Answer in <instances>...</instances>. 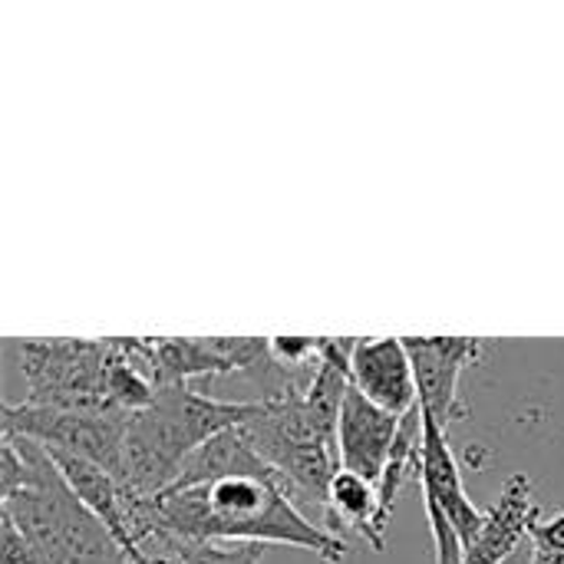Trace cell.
<instances>
[{"label":"cell","mask_w":564,"mask_h":564,"mask_svg":"<svg viewBox=\"0 0 564 564\" xmlns=\"http://www.w3.org/2000/svg\"><path fill=\"white\" fill-rule=\"evenodd\" d=\"M152 564H172V562H162V558H155V562H152Z\"/></svg>","instance_id":"obj_21"},{"label":"cell","mask_w":564,"mask_h":564,"mask_svg":"<svg viewBox=\"0 0 564 564\" xmlns=\"http://www.w3.org/2000/svg\"><path fill=\"white\" fill-rule=\"evenodd\" d=\"M0 564H43L36 549L26 542V535L3 516L0 519Z\"/></svg>","instance_id":"obj_17"},{"label":"cell","mask_w":564,"mask_h":564,"mask_svg":"<svg viewBox=\"0 0 564 564\" xmlns=\"http://www.w3.org/2000/svg\"><path fill=\"white\" fill-rule=\"evenodd\" d=\"M350 380L373 406L400 420L420 406L416 377L403 337H360L354 350Z\"/></svg>","instance_id":"obj_10"},{"label":"cell","mask_w":564,"mask_h":564,"mask_svg":"<svg viewBox=\"0 0 564 564\" xmlns=\"http://www.w3.org/2000/svg\"><path fill=\"white\" fill-rule=\"evenodd\" d=\"M132 525L142 552L152 535L182 542L294 545L327 564H344L350 552L340 535L317 529L297 509L281 476H228L198 489L162 492L145 502L132 499Z\"/></svg>","instance_id":"obj_1"},{"label":"cell","mask_w":564,"mask_h":564,"mask_svg":"<svg viewBox=\"0 0 564 564\" xmlns=\"http://www.w3.org/2000/svg\"><path fill=\"white\" fill-rule=\"evenodd\" d=\"M26 380V400L33 406L66 410H112L109 367L116 344L109 340H10ZM119 413V410H112Z\"/></svg>","instance_id":"obj_5"},{"label":"cell","mask_w":564,"mask_h":564,"mask_svg":"<svg viewBox=\"0 0 564 564\" xmlns=\"http://www.w3.org/2000/svg\"><path fill=\"white\" fill-rule=\"evenodd\" d=\"M420 486H423V502H433L443 509V516L453 522V529L459 532L463 545L469 549L476 542V535L482 532L486 512L476 509V502L469 499L466 486H463V473L459 463L453 456L449 436L446 430L430 420L423 413V453H420Z\"/></svg>","instance_id":"obj_9"},{"label":"cell","mask_w":564,"mask_h":564,"mask_svg":"<svg viewBox=\"0 0 564 564\" xmlns=\"http://www.w3.org/2000/svg\"><path fill=\"white\" fill-rule=\"evenodd\" d=\"M271 357L288 373H307L321 360V337H271Z\"/></svg>","instance_id":"obj_16"},{"label":"cell","mask_w":564,"mask_h":564,"mask_svg":"<svg viewBox=\"0 0 564 564\" xmlns=\"http://www.w3.org/2000/svg\"><path fill=\"white\" fill-rule=\"evenodd\" d=\"M532 545L545 552H564V512H558L552 522H535L532 529Z\"/></svg>","instance_id":"obj_18"},{"label":"cell","mask_w":564,"mask_h":564,"mask_svg":"<svg viewBox=\"0 0 564 564\" xmlns=\"http://www.w3.org/2000/svg\"><path fill=\"white\" fill-rule=\"evenodd\" d=\"M413 377H416V393H420V410L436 420L443 430L453 420L469 416L466 403L459 400V377L482 360L486 340L479 337H403Z\"/></svg>","instance_id":"obj_8"},{"label":"cell","mask_w":564,"mask_h":564,"mask_svg":"<svg viewBox=\"0 0 564 564\" xmlns=\"http://www.w3.org/2000/svg\"><path fill=\"white\" fill-rule=\"evenodd\" d=\"M122 347L159 390L274 367L271 337H122Z\"/></svg>","instance_id":"obj_7"},{"label":"cell","mask_w":564,"mask_h":564,"mask_svg":"<svg viewBox=\"0 0 564 564\" xmlns=\"http://www.w3.org/2000/svg\"><path fill=\"white\" fill-rule=\"evenodd\" d=\"M532 562H535V549H532V539H529V542H525V545H522L509 562H502V564H532Z\"/></svg>","instance_id":"obj_19"},{"label":"cell","mask_w":564,"mask_h":564,"mask_svg":"<svg viewBox=\"0 0 564 564\" xmlns=\"http://www.w3.org/2000/svg\"><path fill=\"white\" fill-rule=\"evenodd\" d=\"M30 466V482L3 499V516L26 535L43 564H132L109 529L73 496L40 443L7 436Z\"/></svg>","instance_id":"obj_3"},{"label":"cell","mask_w":564,"mask_h":564,"mask_svg":"<svg viewBox=\"0 0 564 564\" xmlns=\"http://www.w3.org/2000/svg\"><path fill=\"white\" fill-rule=\"evenodd\" d=\"M397 433H400V416L373 406L357 387H350L337 430L340 469L364 476L367 482H377L383 476Z\"/></svg>","instance_id":"obj_11"},{"label":"cell","mask_w":564,"mask_h":564,"mask_svg":"<svg viewBox=\"0 0 564 564\" xmlns=\"http://www.w3.org/2000/svg\"><path fill=\"white\" fill-rule=\"evenodd\" d=\"M149 562L172 564H261L264 545L254 542H182L172 535H152L145 542Z\"/></svg>","instance_id":"obj_15"},{"label":"cell","mask_w":564,"mask_h":564,"mask_svg":"<svg viewBox=\"0 0 564 564\" xmlns=\"http://www.w3.org/2000/svg\"><path fill=\"white\" fill-rule=\"evenodd\" d=\"M539 522V506H535V486L529 476H512L496 499L492 509H486L482 532L476 542L466 549V564H502L509 562L532 535Z\"/></svg>","instance_id":"obj_12"},{"label":"cell","mask_w":564,"mask_h":564,"mask_svg":"<svg viewBox=\"0 0 564 564\" xmlns=\"http://www.w3.org/2000/svg\"><path fill=\"white\" fill-rule=\"evenodd\" d=\"M254 410L258 400H212L192 387H162L155 403L129 420L122 489L135 502L162 496L208 440L248 423Z\"/></svg>","instance_id":"obj_2"},{"label":"cell","mask_w":564,"mask_h":564,"mask_svg":"<svg viewBox=\"0 0 564 564\" xmlns=\"http://www.w3.org/2000/svg\"><path fill=\"white\" fill-rule=\"evenodd\" d=\"M420 453H423V410H410L403 420H400V433H397V443L390 449V459L383 466V476L377 479V532L387 539V525H390V516L397 509V499H400V489L406 486V476L416 473L420 476Z\"/></svg>","instance_id":"obj_14"},{"label":"cell","mask_w":564,"mask_h":564,"mask_svg":"<svg viewBox=\"0 0 564 564\" xmlns=\"http://www.w3.org/2000/svg\"><path fill=\"white\" fill-rule=\"evenodd\" d=\"M311 383V380H307ZM291 387L271 400H261L254 416L238 430L254 446V453L284 479L294 502H311L327 509V492L334 476L340 473V449L327 443L304 410V390Z\"/></svg>","instance_id":"obj_4"},{"label":"cell","mask_w":564,"mask_h":564,"mask_svg":"<svg viewBox=\"0 0 564 564\" xmlns=\"http://www.w3.org/2000/svg\"><path fill=\"white\" fill-rule=\"evenodd\" d=\"M535 549V545H532ZM532 564H564V552H545V549H535V562Z\"/></svg>","instance_id":"obj_20"},{"label":"cell","mask_w":564,"mask_h":564,"mask_svg":"<svg viewBox=\"0 0 564 564\" xmlns=\"http://www.w3.org/2000/svg\"><path fill=\"white\" fill-rule=\"evenodd\" d=\"M129 413L112 410H66V406H33V403H3L0 430L3 436L40 443L76 459H86L122 482L126 463V433Z\"/></svg>","instance_id":"obj_6"},{"label":"cell","mask_w":564,"mask_h":564,"mask_svg":"<svg viewBox=\"0 0 564 564\" xmlns=\"http://www.w3.org/2000/svg\"><path fill=\"white\" fill-rule=\"evenodd\" d=\"M377 482H367L364 476L340 469L327 492L324 529L334 535H340V529H354L373 552H383V535L377 532Z\"/></svg>","instance_id":"obj_13"}]
</instances>
